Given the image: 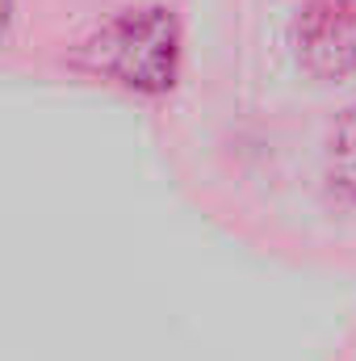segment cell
Listing matches in <instances>:
<instances>
[{
  "label": "cell",
  "instance_id": "cell-1",
  "mask_svg": "<svg viewBox=\"0 0 356 361\" xmlns=\"http://www.w3.org/2000/svg\"><path fill=\"white\" fill-rule=\"evenodd\" d=\"M96 72L147 97H160L180 76V25L160 4L113 17L89 47Z\"/></svg>",
  "mask_w": 356,
  "mask_h": 361
},
{
  "label": "cell",
  "instance_id": "cell-2",
  "mask_svg": "<svg viewBox=\"0 0 356 361\" xmlns=\"http://www.w3.org/2000/svg\"><path fill=\"white\" fill-rule=\"evenodd\" d=\"M298 63L314 80H344L356 72V0H310L293 25Z\"/></svg>",
  "mask_w": 356,
  "mask_h": 361
},
{
  "label": "cell",
  "instance_id": "cell-3",
  "mask_svg": "<svg viewBox=\"0 0 356 361\" xmlns=\"http://www.w3.org/2000/svg\"><path fill=\"white\" fill-rule=\"evenodd\" d=\"M327 177L336 185L340 197H348L356 206V105L344 109V118L331 130V147H327Z\"/></svg>",
  "mask_w": 356,
  "mask_h": 361
},
{
  "label": "cell",
  "instance_id": "cell-4",
  "mask_svg": "<svg viewBox=\"0 0 356 361\" xmlns=\"http://www.w3.org/2000/svg\"><path fill=\"white\" fill-rule=\"evenodd\" d=\"M8 17H13V0H0V30L8 25Z\"/></svg>",
  "mask_w": 356,
  "mask_h": 361
}]
</instances>
